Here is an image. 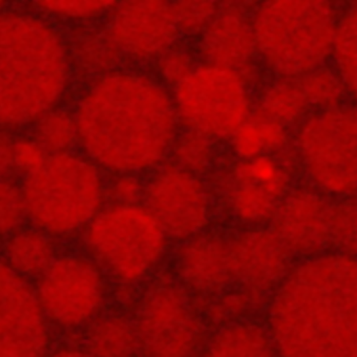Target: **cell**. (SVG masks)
Listing matches in <instances>:
<instances>
[{"instance_id":"cell-5","label":"cell","mask_w":357,"mask_h":357,"mask_svg":"<svg viewBox=\"0 0 357 357\" xmlns=\"http://www.w3.org/2000/svg\"><path fill=\"white\" fill-rule=\"evenodd\" d=\"M22 188L27 218L47 235L84 233L106 205L104 171L83 153L48 155L25 176Z\"/></svg>"},{"instance_id":"cell-2","label":"cell","mask_w":357,"mask_h":357,"mask_svg":"<svg viewBox=\"0 0 357 357\" xmlns=\"http://www.w3.org/2000/svg\"><path fill=\"white\" fill-rule=\"evenodd\" d=\"M266 325L279 357H357V258L331 251L293 265Z\"/></svg>"},{"instance_id":"cell-20","label":"cell","mask_w":357,"mask_h":357,"mask_svg":"<svg viewBox=\"0 0 357 357\" xmlns=\"http://www.w3.org/2000/svg\"><path fill=\"white\" fill-rule=\"evenodd\" d=\"M86 350L94 357H140L134 316L106 310L86 329Z\"/></svg>"},{"instance_id":"cell-13","label":"cell","mask_w":357,"mask_h":357,"mask_svg":"<svg viewBox=\"0 0 357 357\" xmlns=\"http://www.w3.org/2000/svg\"><path fill=\"white\" fill-rule=\"evenodd\" d=\"M104 29L121 58L138 63H154L180 36L173 6L165 1L115 3Z\"/></svg>"},{"instance_id":"cell-31","label":"cell","mask_w":357,"mask_h":357,"mask_svg":"<svg viewBox=\"0 0 357 357\" xmlns=\"http://www.w3.org/2000/svg\"><path fill=\"white\" fill-rule=\"evenodd\" d=\"M172 6L178 34L199 38L218 14L220 4L186 0L172 3Z\"/></svg>"},{"instance_id":"cell-22","label":"cell","mask_w":357,"mask_h":357,"mask_svg":"<svg viewBox=\"0 0 357 357\" xmlns=\"http://www.w3.org/2000/svg\"><path fill=\"white\" fill-rule=\"evenodd\" d=\"M237 159L282 154L291 142L289 130L255 109L229 138Z\"/></svg>"},{"instance_id":"cell-10","label":"cell","mask_w":357,"mask_h":357,"mask_svg":"<svg viewBox=\"0 0 357 357\" xmlns=\"http://www.w3.org/2000/svg\"><path fill=\"white\" fill-rule=\"evenodd\" d=\"M35 295L47 323L81 330L106 312L110 280L89 256H62L40 277Z\"/></svg>"},{"instance_id":"cell-23","label":"cell","mask_w":357,"mask_h":357,"mask_svg":"<svg viewBox=\"0 0 357 357\" xmlns=\"http://www.w3.org/2000/svg\"><path fill=\"white\" fill-rule=\"evenodd\" d=\"M6 265L21 278L40 277L56 260L50 235L40 230L14 233L6 249Z\"/></svg>"},{"instance_id":"cell-34","label":"cell","mask_w":357,"mask_h":357,"mask_svg":"<svg viewBox=\"0 0 357 357\" xmlns=\"http://www.w3.org/2000/svg\"><path fill=\"white\" fill-rule=\"evenodd\" d=\"M142 175L133 173L113 174L107 182V199L116 205L142 203L146 192V182Z\"/></svg>"},{"instance_id":"cell-7","label":"cell","mask_w":357,"mask_h":357,"mask_svg":"<svg viewBox=\"0 0 357 357\" xmlns=\"http://www.w3.org/2000/svg\"><path fill=\"white\" fill-rule=\"evenodd\" d=\"M294 159L306 184L335 199L357 196V104L314 113L296 128Z\"/></svg>"},{"instance_id":"cell-26","label":"cell","mask_w":357,"mask_h":357,"mask_svg":"<svg viewBox=\"0 0 357 357\" xmlns=\"http://www.w3.org/2000/svg\"><path fill=\"white\" fill-rule=\"evenodd\" d=\"M169 156L174 165L203 177L218 161L216 140L199 132L184 129L178 131Z\"/></svg>"},{"instance_id":"cell-3","label":"cell","mask_w":357,"mask_h":357,"mask_svg":"<svg viewBox=\"0 0 357 357\" xmlns=\"http://www.w3.org/2000/svg\"><path fill=\"white\" fill-rule=\"evenodd\" d=\"M70 48L46 19L0 10V128L35 123L68 89Z\"/></svg>"},{"instance_id":"cell-4","label":"cell","mask_w":357,"mask_h":357,"mask_svg":"<svg viewBox=\"0 0 357 357\" xmlns=\"http://www.w3.org/2000/svg\"><path fill=\"white\" fill-rule=\"evenodd\" d=\"M341 12L328 1H266L252 10L258 60L274 77H298L333 60Z\"/></svg>"},{"instance_id":"cell-14","label":"cell","mask_w":357,"mask_h":357,"mask_svg":"<svg viewBox=\"0 0 357 357\" xmlns=\"http://www.w3.org/2000/svg\"><path fill=\"white\" fill-rule=\"evenodd\" d=\"M335 199L310 184L295 186L273 217L271 230L291 257L302 260L331 249Z\"/></svg>"},{"instance_id":"cell-32","label":"cell","mask_w":357,"mask_h":357,"mask_svg":"<svg viewBox=\"0 0 357 357\" xmlns=\"http://www.w3.org/2000/svg\"><path fill=\"white\" fill-rule=\"evenodd\" d=\"M38 8L48 16L69 22L88 23L108 16L114 2L107 1H43Z\"/></svg>"},{"instance_id":"cell-9","label":"cell","mask_w":357,"mask_h":357,"mask_svg":"<svg viewBox=\"0 0 357 357\" xmlns=\"http://www.w3.org/2000/svg\"><path fill=\"white\" fill-rule=\"evenodd\" d=\"M134 319L140 357H201L204 316L192 295L176 279L151 284L138 300Z\"/></svg>"},{"instance_id":"cell-35","label":"cell","mask_w":357,"mask_h":357,"mask_svg":"<svg viewBox=\"0 0 357 357\" xmlns=\"http://www.w3.org/2000/svg\"><path fill=\"white\" fill-rule=\"evenodd\" d=\"M15 168L25 176L40 167L45 161V151L33 138H23L15 142Z\"/></svg>"},{"instance_id":"cell-15","label":"cell","mask_w":357,"mask_h":357,"mask_svg":"<svg viewBox=\"0 0 357 357\" xmlns=\"http://www.w3.org/2000/svg\"><path fill=\"white\" fill-rule=\"evenodd\" d=\"M48 323L35 291L0 262V357H46Z\"/></svg>"},{"instance_id":"cell-25","label":"cell","mask_w":357,"mask_h":357,"mask_svg":"<svg viewBox=\"0 0 357 357\" xmlns=\"http://www.w3.org/2000/svg\"><path fill=\"white\" fill-rule=\"evenodd\" d=\"M333 61L348 96L357 104V2L341 12Z\"/></svg>"},{"instance_id":"cell-33","label":"cell","mask_w":357,"mask_h":357,"mask_svg":"<svg viewBox=\"0 0 357 357\" xmlns=\"http://www.w3.org/2000/svg\"><path fill=\"white\" fill-rule=\"evenodd\" d=\"M27 218L22 188L10 180H0V236L16 233Z\"/></svg>"},{"instance_id":"cell-19","label":"cell","mask_w":357,"mask_h":357,"mask_svg":"<svg viewBox=\"0 0 357 357\" xmlns=\"http://www.w3.org/2000/svg\"><path fill=\"white\" fill-rule=\"evenodd\" d=\"M201 357H279L266 324L255 319L216 327Z\"/></svg>"},{"instance_id":"cell-29","label":"cell","mask_w":357,"mask_h":357,"mask_svg":"<svg viewBox=\"0 0 357 357\" xmlns=\"http://www.w3.org/2000/svg\"><path fill=\"white\" fill-rule=\"evenodd\" d=\"M331 249L357 258V196L335 199Z\"/></svg>"},{"instance_id":"cell-21","label":"cell","mask_w":357,"mask_h":357,"mask_svg":"<svg viewBox=\"0 0 357 357\" xmlns=\"http://www.w3.org/2000/svg\"><path fill=\"white\" fill-rule=\"evenodd\" d=\"M256 109L289 130L314 113L301 75L274 77L259 92Z\"/></svg>"},{"instance_id":"cell-16","label":"cell","mask_w":357,"mask_h":357,"mask_svg":"<svg viewBox=\"0 0 357 357\" xmlns=\"http://www.w3.org/2000/svg\"><path fill=\"white\" fill-rule=\"evenodd\" d=\"M234 284L264 300L277 291L293 268V257L271 228H243L230 237Z\"/></svg>"},{"instance_id":"cell-30","label":"cell","mask_w":357,"mask_h":357,"mask_svg":"<svg viewBox=\"0 0 357 357\" xmlns=\"http://www.w3.org/2000/svg\"><path fill=\"white\" fill-rule=\"evenodd\" d=\"M155 77L165 87H177L197 68V54L190 48L175 44L154 62Z\"/></svg>"},{"instance_id":"cell-17","label":"cell","mask_w":357,"mask_h":357,"mask_svg":"<svg viewBox=\"0 0 357 357\" xmlns=\"http://www.w3.org/2000/svg\"><path fill=\"white\" fill-rule=\"evenodd\" d=\"M197 40V54L204 63L238 71L253 82L258 60L255 34L251 13L241 4H220Z\"/></svg>"},{"instance_id":"cell-8","label":"cell","mask_w":357,"mask_h":357,"mask_svg":"<svg viewBox=\"0 0 357 357\" xmlns=\"http://www.w3.org/2000/svg\"><path fill=\"white\" fill-rule=\"evenodd\" d=\"M252 81L238 71L199 63L172 92L178 124L212 140H229L254 110Z\"/></svg>"},{"instance_id":"cell-36","label":"cell","mask_w":357,"mask_h":357,"mask_svg":"<svg viewBox=\"0 0 357 357\" xmlns=\"http://www.w3.org/2000/svg\"><path fill=\"white\" fill-rule=\"evenodd\" d=\"M15 142L10 136L0 132V180H6V175L15 168Z\"/></svg>"},{"instance_id":"cell-27","label":"cell","mask_w":357,"mask_h":357,"mask_svg":"<svg viewBox=\"0 0 357 357\" xmlns=\"http://www.w3.org/2000/svg\"><path fill=\"white\" fill-rule=\"evenodd\" d=\"M75 59L93 79L119 68L121 56L105 29H92L77 40Z\"/></svg>"},{"instance_id":"cell-38","label":"cell","mask_w":357,"mask_h":357,"mask_svg":"<svg viewBox=\"0 0 357 357\" xmlns=\"http://www.w3.org/2000/svg\"><path fill=\"white\" fill-rule=\"evenodd\" d=\"M1 4H2L1 2H0V6H1Z\"/></svg>"},{"instance_id":"cell-11","label":"cell","mask_w":357,"mask_h":357,"mask_svg":"<svg viewBox=\"0 0 357 357\" xmlns=\"http://www.w3.org/2000/svg\"><path fill=\"white\" fill-rule=\"evenodd\" d=\"M295 161L287 153L235 159L222 169L216 195L227 215L243 228L264 226L295 187Z\"/></svg>"},{"instance_id":"cell-1","label":"cell","mask_w":357,"mask_h":357,"mask_svg":"<svg viewBox=\"0 0 357 357\" xmlns=\"http://www.w3.org/2000/svg\"><path fill=\"white\" fill-rule=\"evenodd\" d=\"M73 112L83 154L112 175L160 167L180 127L169 88L154 75L123 67L92 79Z\"/></svg>"},{"instance_id":"cell-37","label":"cell","mask_w":357,"mask_h":357,"mask_svg":"<svg viewBox=\"0 0 357 357\" xmlns=\"http://www.w3.org/2000/svg\"><path fill=\"white\" fill-rule=\"evenodd\" d=\"M46 357H94L86 350V348L64 347L52 352L50 356Z\"/></svg>"},{"instance_id":"cell-24","label":"cell","mask_w":357,"mask_h":357,"mask_svg":"<svg viewBox=\"0 0 357 357\" xmlns=\"http://www.w3.org/2000/svg\"><path fill=\"white\" fill-rule=\"evenodd\" d=\"M33 140L47 155L73 152L79 145V130L75 112L54 108L35 122Z\"/></svg>"},{"instance_id":"cell-18","label":"cell","mask_w":357,"mask_h":357,"mask_svg":"<svg viewBox=\"0 0 357 357\" xmlns=\"http://www.w3.org/2000/svg\"><path fill=\"white\" fill-rule=\"evenodd\" d=\"M176 280L191 295L209 298L234 284L230 238L206 232L180 242L175 254Z\"/></svg>"},{"instance_id":"cell-12","label":"cell","mask_w":357,"mask_h":357,"mask_svg":"<svg viewBox=\"0 0 357 357\" xmlns=\"http://www.w3.org/2000/svg\"><path fill=\"white\" fill-rule=\"evenodd\" d=\"M215 199L203 177L173 163H163L146 180L144 203L169 240L182 242L208 231Z\"/></svg>"},{"instance_id":"cell-28","label":"cell","mask_w":357,"mask_h":357,"mask_svg":"<svg viewBox=\"0 0 357 357\" xmlns=\"http://www.w3.org/2000/svg\"><path fill=\"white\" fill-rule=\"evenodd\" d=\"M264 304V300L233 284L208 299L205 316L218 327L253 319V314Z\"/></svg>"},{"instance_id":"cell-6","label":"cell","mask_w":357,"mask_h":357,"mask_svg":"<svg viewBox=\"0 0 357 357\" xmlns=\"http://www.w3.org/2000/svg\"><path fill=\"white\" fill-rule=\"evenodd\" d=\"M83 235L88 256L110 282L129 291L150 281L169 251V237L144 203H109Z\"/></svg>"}]
</instances>
